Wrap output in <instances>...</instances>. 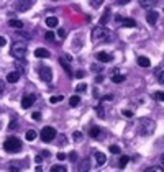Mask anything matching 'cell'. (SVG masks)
<instances>
[{"label": "cell", "instance_id": "46", "mask_svg": "<svg viewBox=\"0 0 164 172\" xmlns=\"http://www.w3.org/2000/svg\"><path fill=\"white\" fill-rule=\"evenodd\" d=\"M95 82H97V84L103 82V76H97V77H95Z\"/></svg>", "mask_w": 164, "mask_h": 172}, {"label": "cell", "instance_id": "52", "mask_svg": "<svg viewBox=\"0 0 164 172\" xmlns=\"http://www.w3.org/2000/svg\"><path fill=\"white\" fill-rule=\"evenodd\" d=\"M161 164L164 165V154H162V156H161Z\"/></svg>", "mask_w": 164, "mask_h": 172}, {"label": "cell", "instance_id": "40", "mask_svg": "<svg viewBox=\"0 0 164 172\" xmlns=\"http://www.w3.org/2000/svg\"><path fill=\"white\" fill-rule=\"evenodd\" d=\"M69 159H71L72 162H75V161H77V152H71L69 154Z\"/></svg>", "mask_w": 164, "mask_h": 172}, {"label": "cell", "instance_id": "21", "mask_svg": "<svg viewBox=\"0 0 164 172\" xmlns=\"http://www.w3.org/2000/svg\"><path fill=\"white\" fill-rule=\"evenodd\" d=\"M8 25H10L11 28L20 30V28H23V21H21V20H8Z\"/></svg>", "mask_w": 164, "mask_h": 172}, {"label": "cell", "instance_id": "32", "mask_svg": "<svg viewBox=\"0 0 164 172\" xmlns=\"http://www.w3.org/2000/svg\"><path fill=\"white\" fill-rule=\"evenodd\" d=\"M75 90H77V92H85V90H87V84H84V82L79 84L77 87H75Z\"/></svg>", "mask_w": 164, "mask_h": 172}, {"label": "cell", "instance_id": "19", "mask_svg": "<svg viewBox=\"0 0 164 172\" xmlns=\"http://www.w3.org/2000/svg\"><path fill=\"white\" fill-rule=\"evenodd\" d=\"M138 66H141V67H149V66H151V62H149L148 57L139 56V57H138Z\"/></svg>", "mask_w": 164, "mask_h": 172}, {"label": "cell", "instance_id": "27", "mask_svg": "<svg viewBox=\"0 0 164 172\" xmlns=\"http://www.w3.org/2000/svg\"><path fill=\"white\" fill-rule=\"evenodd\" d=\"M61 100H64L62 95H52V97H49V102L51 103H57V102H61Z\"/></svg>", "mask_w": 164, "mask_h": 172}, {"label": "cell", "instance_id": "29", "mask_svg": "<svg viewBox=\"0 0 164 172\" xmlns=\"http://www.w3.org/2000/svg\"><path fill=\"white\" fill-rule=\"evenodd\" d=\"M51 170L52 172H66V167H64V165H52Z\"/></svg>", "mask_w": 164, "mask_h": 172}, {"label": "cell", "instance_id": "35", "mask_svg": "<svg viewBox=\"0 0 164 172\" xmlns=\"http://www.w3.org/2000/svg\"><path fill=\"white\" fill-rule=\"evenodd\" d=\"M16 128H18V126H16V121H15V120H11V121L8 123V130H16Z\"/></svg>", "mask_w": 164, "mask_h": 172}, {"label": "cell", "instance_id": "36", "mask_svg": "<svg viewBox=\"0 0 164 172\" xmlns=\"http://www.w3.org/2000/svg\"><path fill=\"white\" fill-rule=\"evenodd\" d=\"M121 113H123V117H126V118H131L133 117V112L131 110H123Z\"/></svg>", "mask_w": 164, "mask_h": 172}, {"label": "cell", "instance_id": "38", "mask_svg": "<svg viewBox=\"0 0 164 172\" xmlns=\"http://www.w3.org/2000/svg\"><path fill=\"white\" fill-rule=\"evenodd\" d=\"M97 115H98L100 118H105V113H103V108H102V107H97Z\"/></svg>", "mask_w": 164, "mask_h": 172}, {"label": "cell", "instance_id": "23", "mask_svg": "<svg viewBox=\"0 0 164 172\" xmlns=\"http://www.w3.org/2000/svg\"><path fill=\"white\" fill-rule=\"evenodd\" d=\"M25 138H26L28 141H34V139H36V131H34V130H28Z\"/></svg>", "mask_w": 164, "mask_h": 172}, {"label": "cell", "instance_id": "50", "mask_svg": "<svg viewBox=\"0 0 164 172\" xmlns=\"http://www.w3.org/2000/svg\"><path fill=\"white\" fill-rule=\"evenodd\" d=\"M41 156H43V157H48V156H49V151H41Z\"/></svg>", "mask_w": 164, "mask_h": 172}, {"label": "cell", "instance_id": "42", "mask_svg": "<svg viewBox=\"0 0 164 172\" xmlns=\"http://www.w3.org/2000/svg\"><path fill=\"white\" fill-rule=\"evenodd\" d=\"M57 159H59V161H64V159H66L67 156H66V154H64V152H57V156H56Z\"/></svg>", "mask_w": 164, "mask_h": 172}, {"label": "cell", "instance_id": "14", "mask_svg": "<svg viewBox=\"0 0 164 172\" xmlns=\"http://www.w3.org/2000/svg\"><path fill=\"white\" fill-rule=\"evenodd\" d=\"M121 26H126V28H134L136 26V21L133 18H121Z\"/></svg>", "mask_w": 164, "mask_h": 172}, {"label": "cell", "instance_id": "39", "mask_svg": "<svg viewBox=\"0 0 164 172\" xmlns=\"http://www.w3.org/2000/svg\"><path fill=\"white\" fill-rule=\"evenodd\" d=\"M31 118H33V120H36V121H38V120H41V113H39V112H34V113L31 115Z\"/></svg>", "mask_w": 164, "mask_h": 172}, {"label": "cell", "instance_id": "26", "mask_svg": "<svg viewBox=\"0 0 164 172\" xmlns=\"http://www.w3.org/2000/svg\"><path fill=\"white\" fill-rule=\"evenodd\" d=\"M128 162H130V157H128V156H121V157H120V167H121V169H125Z\"/></svg>", "mask_w": 164, "mask_h": 172}, {"label": "cell", "instance_id": "9", "mask_svg": "<svg viewBox=\"0 0 164 172\" xmlns=\"http://www.w3.org/2000/svg\"><path fill=\"white\" fill-rule=\"evenodd\" d=\"M157 18H159V13H157L156 10H149L148 13H146V21H148L149 25H156Z\"/></svg>", "mask_w": 164, "mask_h": 172}, {"label": "cell", "instance_id": "5", "mask_svg": "<svg viewBox=\"0 0 164 172\" xmlns=\"http://www.w3.org/2000/svg\"><path fill=\"white\" fill-rule=\"evenodd\" d=\"M39 138H41V141H44V143H51L56 138V130L52 128V126H44L39 133Z\"/></svg>", "mask_w": 164, "mask_h": 172}, {"label": "cell", "instance_id": "15", "mask_svg": "<svg viewBox=\"0 0 164 172\" xmlns=\"http://www.w3.org/2000/svg\"><path fill=\"white\" fill-rule=\"evenodd\" d=\"M57 23H59V20H57L56 16H48V18H46V25H48V28H56Z\"/></svg>", "mask_w": 164, "mask_h": 172}, {"label": "cell", "instance_id": "53", "mask_svg": "<svg viewBox=\"0 0 164 172\" xmlns=\"http://www.w3.org/2000/svg\"><path fill=\"white\" fill-rule=\"evenodd\" d=\"M159 80H161V82L164 84V76H159Z\"/></svg>", "mask_w": 164, "mask_h": 172}, {"label": "cell", "instance_id": "20", "mask_svg": "<svg viewBox=\"0 0 164 172\" xmlns=\"http://www.w3.org/2000/svg\"><path fill=\"white\" fill-rule=\"evenodd\" d=\"M89 136L90 138H98L100 136V128H98V126H92L89 130Z\"/></svg>", "mask_w": 164, "mask_h": 172}, {"label": "cell", "instance_id": "7", "mask_svg": "<svg viewBox=\"0 0 164 172\" xmlns=\"http://www.w3.org/2000/svg\"><path fill=\"white\" fill-rule=\"evenodd\" d=\"M34 100H36V95H33V94H28V95H23V99H21V107L23 108H30Z\"/></svg>", "mask_w": 164, "mask_h": 172}, {"label": "cell", "instance_id": "43", "mask_svg": "<svg viewBox=\"0 0 164 172\" xmlns=\"http://www.w3.org/2000/svg\"><path fill=\"white\" fill-rule=\"evenodd\" d=\"M3 90H5V82H3V80H0V95L3 94Z\"/></svg>", "mask_w": 164, "mask_h": 172}, {"label": "cell", "instance_id": "13", "mask_svg": "<svg viewBox=\"0 0 164 172\" xmlns=\"http://www.w3.org/2000/svg\"><path fill=\"white\" fill-rule=\"evenodd\" d=\"M34 56L46 59V57H49V51H48V49H44V48H38L36 51H34Z\"/></svg>", "mask_w": 164, "mask_h": 172}, {"label": "cell", "instance_id": "30", "mask_svg": "<svg viewBox=\"0 0 164 172\" xmlns=\"http://www.w3.org/2000/svg\"><path fill=\"white\" fill-rule=\"evenodd\" d=\"M154 99H157V100H161V102H164V92H161V90H157V92H154Z\"/></svg>", "mask_w": 164, "mask_h": 172}, {"label": "cell", "instance_id": "28", "mask_svg": "<svg viewBox=\"0 0 164 172\" xmlns=\"http://www.w3.org/2000/svg\"><path fill=\"white\" fill-rule=\"evenodd\" d=\"M54 38H56V34L52 33V31H48V33L44 34V39H46V41H54Z\"/></svg>", "mask_w": 164, "mask_h": 172}, {"label": "cell", "instance_id": "24", "mask_svg": "<svg viewBox=\"0 0 164 172\" xmlns=\"http://www.w3.org/2000/svg\"><path fill=\"white\" fill-rule=\"evenodd\" d=\"M79 103H80V99L77 95H72L71 99H69V105H71V107H77Z\"/></svg>", "mask_w": 164, "mask_h": 172}, {"label": "cell", "instance_id": "25", "mask_svg": "<svg viewBox=\"0 0 164 172\" xmlns=\"http://www.w3.org/2000/svg\"><path fill=\"white\" fill-rule=\"evenodd\" d=\"M154 3H156V2H153V0H141V2H139V5H141V7H144V8L154 7Z\"/></svg>", "mask_w": 164, "mask_h": 172}, {"label": "cell", "instance_id": "41", "mask_svg": "<svg viewBox=\"0 0 164 172\" xmlns=\"http://www.w3.org/2000/svg\"><path fill=\"white\" fill-rule=\"evenodd\" d=\"M146 172H153V170H162V167H146Z\"/></svg>", "mask_w": 164, "mask_h": 172}, {"label": "cell", "instance_id": "44", "mask_svg": "<svg viewBox=\"0 0 164 172\" xmlns=\"http://www.w3.org/2000/svg\"><path fill=\"white\" fill-rule=\"evenodd\" d=\"M87 164L89 162H87V159H85L84 162H82V165H80V170H87Z\"/></svg>", "mask_w": 164, "mask_h": 172}, {"label": "cell", "instance_id": "49", "mask_svg": "<svg viewBox=\"0 0 164 172\" xmlns=\"http://www.w3.org/2000/svg\"><path fill=\"white\" fill-rule=\"evenodd\" d=\"M112 99H113V97H112V95H105V97H102V99H100V100H112Z\"/></svg>", "mask_w": 164, "mask_h": 172}, {"label": "cell", "instance_id": "1", "mask_svg": "<svg viewBox=\"0 0 164 172\" xmlns=\"http://www.w3.org/2000/svg\"><path fill=\"white\" fill-rule=\"evenodd\" d=\"M138 131L141 133L143 136H151L154 133V128H156V125H154V121L153 120H149V118H141L138 121Z\"/></svg>", "mask_w": 164, "mask_h": 172}, {"label": "cell", "instance_id": "54", "mask_svg": "<svg viewBox=\"0 0 164 172\" xmlns=\"http://www.w3.org/2000/svg\"><path fill=\"white\" fill-rule=\"evenodd\" d=\"M162 66H164V61H162Z\"/></svg>", "mask_w": 164, "mask_h": 172}, {"label": "cell", "instance_id": "2", "mask_svg": "<svg viewBox=\"0 0 164 172\" xmlns=\"http://www.w3.org/2000/svg\"><path fill=\"white\" fill-rule=\"evenodd\" d=\"M100 39L102 41H108L110 39V31L105 26H97V28H93V31H92V41L93 43H98Z\"/></svg>", "mask_w": 164, "mask_h": 172}, {"label": "cell", "instance_id": "48", "mask_svg": "<svg viewBox=\"0 0 164 172\" xmlns=\"http://www.w3.org/2000/svg\"><path fill=\"white\" fill-rule=\"evenodd\" d=\"M90 5H92V7H100L102 2H90Z\"/></svg>", "mask_w": 164, "mask_h": 172}, {"label": "cell", "instance_id": "37", "mask_svg": "<svg viewBox=\"0 0 164 172\" xmlns=\"http://www.w3.org/2000/svg\"><path fill=\"white\" fill-rule=\"evenodd\" d=\"M75 77H77V79H84L85 77V71H77V72H75Z\"/></svg>", "mask_w": 164, "mask_h": 172}, {"label": "cell", "instance_id": "3", "mask_svg": "<svg viewBox=\"0 0 164 172\" xmlns=\"http://www.w3.org/2000/svg\"><path fill=\"white\" fill-rule=\"evenodd\" d=\"M3 149L8 151V152H16V151L21 149V141L18 139V138H15V136H10V138H7V139L3 141Z\"/></svg>", "mask_w": 164, "mask_h": 172}, {"label": "cell", "instance_id": "31", "mask_svg": "<svg viewBox=\"0 0 164 172\" xmlns=\"http://www.w3.org/2000/svg\"><path fill=\"white\" fill-rule=\"evenodd\" d=\"M110 152H112V154H120V148L116 144H112V146H110Z\"/></svg>", "mask_w": 164, "mask_h": 172}, {"label": "cell", "instance_id": "22", "mask_svg": "<svg viewBox=\"0 0 164 172\" xmlns=\"http://www.w3.org/2000/svg\"><path fill=\"white\" fill-rule=\"evenodd\" d=\"M15 66L20 69L18 72H20V74H23L21 71H25V67H26V61H25V59H23V61H21V59H16V61H15Z\"/></svg>", "mask_w": 164, "mask_h": 172}, {"label": "cell", "instance_id": "11", "mask_svg": "<svg viewBox=\"0 0 164 172\" xmlns=\"http://www.w3.org/2000/svg\"><path fill=\"white\" fill-rule=\"evenodd\" d=\"M95 57H97V61H98V62H110V61H113V57L110 56L108 53H103V51L97 53V54H95Z\"/></svg>", "mask_w": 164, "mask_h": 172}, {"label": "cell", "instance_id": "47", "mask_svg": "<svg viewBox=\"0 0 164 172\" xmlns=\"http://www.w3.org/2000/svg\"><path fill=\"white\" fill-rule=\"evenodd\" d=\"M90 69H92V71H93V72H97V71H100V67H98L97 64H92V67H90Z\"/></svg>", "mask_w": 164, "mask_h": 172}, {"label": "cell", "instance_id": "6", "mask_svg": "<svg viewBox=\"0 0 164 172\" xmlns=\"http://www.w3.org/2000/svg\"><path fill=\"white\" fill-rule=\"evenodd\" d=\"M38 76L41 80H44V82H51V79H52V71L49 67H46V66H41L38 69Z\"/></svg>", "mask_w": 164, "mask_h": 172}, {"label": "cell", "instance_id": "33", "mask_svg": "<svg viewBox=\"0 0 164 172\" xmlns=\"http://www.w3.org/2000/svg\"><path fill=\"white\" fill-rule=\"evenodd\" d=\"M72 138H74L75 141H80V139H82V133H80V131H74V133H72Z\"/></svg>", "mask_w": 164, "mask_h": 172}, {"label": "cell", "instance_id": "17", "mask_svg": "<svg viewBox=\"0 0 164 172\" xmlns=\"http://www.w3.org/2000/svg\"><path fill=\"white\" fill-rule=\"evenodd\" d=\"M108 18H110V8H105L102 18H100V26H105L108 23Z\"/></svg>", "mask_w": 164, "mask_h": 172}, {"label": "cell", "instance_id": "10", "mask_svg": "<svg viewBox=\"0 0 164 172\" xmlns=\"http://www.w3.org/2000/svg\"><path fill=\"white\" fill-rule=\"evenodd\" d=\"M31 7H33L31 0H28V2H16L15 3V8L18 10V11H26L28 8H31Z\"/></svg>", "mask_w": 164, "mask_h": 172}, {"label": "cell", "instance_id": "18", "mask_svg": "<svg viewBox=\"0 0 164 172\" xmlns=\"http://www.w3.org/2000/svg\"><path fill=\"white\" fill-rule=\"evenodd\" d=\"M125 74H113L112 76V82L113 84H121V82H125Z\"/></svg>", "mask_w": 164, "mask_h": 172}, {"label": "cell", "instance_id": "8", "mask_svg": "<svg viewBox=\"0 0 164 172\" xmlns=\"http://www.w3.org/2000/svg\"><path fill=\"white\" fill-rule=\"evenodd\" d=\"M59 64H61V67L64 69V71H66V74H67L69 77H74V71H72L71 64H69V61H66V59L61 56V57H59Z\"/></svg>", "mask_w": 164, "mask_h": 172}, {"label": "cell", "instance_id": "45", "mask_svg": "<svg viewBox=\"0 0 164 172\" xmlns=\"http://www.w3.org/2000/svg\"><path fill=\"white\" fill-rule=\"evenodd\" d=\"M7 44V39H5L3 36H0V48H2V46H5Z\"/></svg>", "mask_w": 164, "mask_h": 172}, {"label": "cell", "instance_id": "16", "mask_svg": "<svg viewBox=\"0 0 164 172\" xmlns=\"http://www.w3.org/2000/svg\"><path fill=\"white\" fill-rule=\"evenodd\" d=\"M95 159H97V164L98 165H103L105 162H107V156H105V154L103 152H95Z\"/></svg>", "mask_w": 164, "mask_h": 172}, {"label": "cell", "instance_id": "34", "mask_svg": "<svg viewBox=\"0 0 164 172\" xmlns=\"http://www.w3.org/2000/svg\"><path fill=\"white\" fill-rule=\"evenodd\" d=\"M57 36H59L61 39H64L66 38V30H64V28H59V30H57Z\"/></svg>", "mask_w": 164, "mask_h": 172}, {"label": "cell", "instance_id": "12", "mask_svg": "<svg viewBox=\"0 0 164 172\" xmlns=\"http://www.w3.org/2000/svg\"><path fill=\"white\" fill-rule=\"evenodd\" d=\"M20 77H21V74H20L18 71H13V72L7 74V82L15 84V82H18V80H20Z\"/></svg>", "mask_w": 164, "mask_h": 172}, {"label": "cell", "instance_id": "4", "mask_svg": "<svg viewBox=\"0 0 164 172\" xmlns=\"http://www.w3.org/2000/svg\"><path fill=\"white\" fill-rule=\"evenodd\" d=\"M26 46L23 44V43H13L11 44V48H10V54L15 57V59H25V56H26Z\"/></svg>", "mask_w": 164, "mask_h": 172}, {"label": "cell", "instance_id": "51", "mask_svg": "<svg viewBox=\"0 0 164 172\" xmlns=\"http://www.w3.org/2000/svg\"><path fill=\"white\" fill-rule=\"evenodd\" d=\"M34 161H36V162L39 164V162H41V161H43V156H36V157H34Z\"/></svg>", "mask_w": 164, "mask_h": 172}]
</instances>
